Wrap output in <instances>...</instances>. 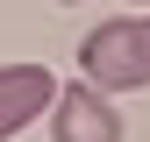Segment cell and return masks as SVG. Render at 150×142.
<instances>
[{
  "label": "cell",
  "instance_id": "obj_2",
  "mask_svg": "<svg viewBox=\"0 0 150 142\" xmlns=\"http://www.w3.org/2000/svg\"><path fill=\"white\" fill-rule=\"evenodd\" d=\"M57 142H122V114L100 85H57Z\"/></svg>",
  "mask_w": 150,
  "mask_h": 142
},
{
  "label": "cell",
  "instance_id": "obj_5",
  "mask_svg": "<svg viewBox=\"0 0 150 142\" xmlns=\"http://www.w3.org/2000/svg\"><path fill=\"white\" fill-rule=\"evenodd\" d=\"M64 7H71V0H64Z\"/></svg>",
  "mask_w": 150,
  "mask_h": 142
},
{
  "label": "cell",
  "instance_id": "obj_1",
  "mask_svg": "<svg viewBox=\"0 0 150 142\" xmlns=\"http://www.w3.org/2000/svg\"><path fill=\"white\" fill-rule=\"evenodd\" d=\"M79 71H86V85H107V93H143L150 85V36H143V22H100L79 43Z\"/></svg>",
  "mask_w": 150,
  "mask_h": 142
},
{
  "label": "cell",
  "instance_id": "obj_4",
  "mask_svg": "<svg viewBox=\"0 0 150 142\" xmlns=\"http://www.w3.org/2000/svg\"><path fill=\"white\" fill-rule=\"evenodd\" d=\"M143 36H150V22H143Z\"/></svg>",
  "mask_w": 150,
  "mask_h": 142
},
{
  "label": "cell",
  "instance_id": "obj_3",
  "mask_svg": "<svg viewBox=\"0 0 150 142\" xmlns=\"http://www.w3.org/2000/svg\"><path fill=\"white\" fill-rule=\"evenodd\" d=\"M50 100H57L50 64H0V142L22 135L36 114H50Z\"/></svg>",
  "mask_w": 150,
  "mask_h": 142
},
{
  "label": "cell",
  "instance_id": "obj_6",
  "mask_svg": "<svg viewBox=\"0 0 150 142\" xmlns=\"http://www.w3.org/2000/svg\"><path fill=\"white\" fill-rule=\"evenodd\" d=\"M143 7H150V0H143Z\"/></svg>",
  "mask_w": 150,
  "mask_h": 142
}]
</instances>
